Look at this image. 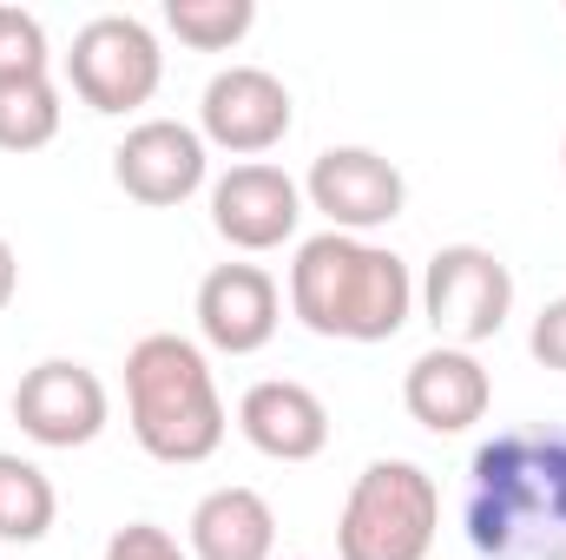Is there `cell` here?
<instances>
[{"label":"cell","mask_w":566,"mask_h":560,"mask_svg":"<svg viewBox=\"0 0 566 560\" xmlns=\"http://www.w3.org/2000/svg\"><path fill=\"white\" fill-rule=\"evenodd\" d=\"M461 528L481 560H566V422L501 428L474 448Z\"/></svg>","instance_id":"obj_1"},{"label":"cell","mask_w":566,"mask_h":560,"mask_svg":"<svg viewBox=\"0 0 566 560\" xmlns=\"http://www.w3.org/2000/svg\"><path fill=\"white\" fill-rule=\"evenodd\" d=\"M290 317L329 343H389L416 317V271L376 238L316 231L290 265Z\"/></svg>","instance_id":"obj_2"},{"label":"cell","mask_w":566,"mask_h":560,"mask_svg":"<svg viewBox=\"0 0 566 560\" xmlns=\"http://www.w3.org/2000/svg\"><path fill=\"white\" fill-rule=\"evenodd\" d=\"M126 422L151 462L165 468H198L224 448V396L205 363V350L178 330H151L126 356Z\"/></svg>","instance_id":"obj_3"},{"label":"cell","mask_w":566,"mask_h":560,"mask_svg":"<svg viewBox=\"0 0 566 560\" xmlns=\"http://www.w3.org/2000/svg\"><path fill=\"white\" fill-rule=\"evenodd\" d=\"M441 528V488L434 475L382 455L349 481V501L336 515V560H428Z\"/></svg>","instance_id":"obj_4"},{"label":"cell","mask_w":566,"mask_h":560,"mask_svg":"<svg viewBox=\"0 0 566 560\" xmlns=\"http://www.w3.org/2000/svg\"><path fill=\"white\" fill-rule=\"evenodd\" d=\"M416 303H422V323L434 330V343L474 350V343L507 330V317H514V271L488 245H441L428 258L422 283H416Z\"/></svg>","instance_id":"obj_5"},{"label":"cell","mask_w":566,"mask_h":560,"mask_svg":"<svg viewBox=\"0 0 566 560\" xmlns=\"http://www.w3.org/2000/svg\"><path fill=\"white\" fill-rule=\"evenodd\" d=\"M66 80H73L80 106H93V113H106V120L139 113V106H151V93H158V80H165L158 33L145 27L139 13H93V20L73 33Z\"/></svg>","instance_id":"obj_6"},{"label":"cell","mask_w":566,"mask_h":560,"mask_svg":"<svg viewBox=\"0 0 566 560\" xmlns=\"http://www.w3.org/2000/svg\"><path fill=\"white\" fill-rule=\"evenodd\" d=\"M303 205L323 211L329 231H343V238H376L382 225H396L409 211V178L376 145H329L310 158Z\"/></svg>","instance_id":"obj_7"},{"label":"cell","mask_w":566,"mask_h":560,"mask_svg":"<svg viewBox=\"0 0 566 560\" xmlns=\"http://www.w3.org/2000/svg\"><path fill=\"white\" fill-rule=\"evenodd\" d=\"M13 422L40 448H86L106 435L113 396H106L99 370H86L73 356H46L13 383Z\"/></svg>","instance_id":"obj_8"},{"label":"cell","mask_w":566,"mask_h":560,"mask_svg":"<svg viewBox=\"0 0 566 560\" xmlns=\"http://www.w3.org/2000/svg\"><path fill=\"white\" fill-rule=\"evenodd\" d=\"M303 225V185L271 165V158H244L231 165L224 178H211V231L244 251V258H264L283 251Z\"/></svg>","instance_id":"obj_9"},{"label":"cell","mask_w":566,"mask_h":560,"mask_svg":"<svg viewBox=\"0 0 566 560\" xmlns=\"http://www.w3.org/2000/svg\"><path fill=\"white\" fill-rule=\"evenodd\" d=\"M296 126V106H290V86L264 66H224L211 73L205 100H198V139L231 152V158H264L277 152Z\"/></svg>","instance_id":"obj_10"},{"label":"cell","mask_w":566,"mask_h":560,"mask_svg":"<svg viewBox=\"0 0 566 560\" xmlns=\"http://www.w3.org/2000/svg\"><path fill=\"white\" fill-rule=\"evenodd\" d=\"M205 172H211V145L198 139V126H185V120H139L126 139L113 145V178L145 211L185 205L191 191H205Z\"/></svg>","instance_id":"obj_11"},{"label":"cell","mask_w":566,"mask_h":560,"mask_svg":"<svg viewBox=\"0 0 566 560\" xmlns=\"http://www.w3.org/2000/svg\"><path fill=\"white\" fill-rule=\"evenodd\" d=\"M283 323V290L264 265H218L198 283V336L218 356H258Z\"/></svg>","instance_id":"obj_12"},{"label":"cell","mask_w":566,"mask_h":560,"mask_svg":"<svg viewBox=\"0 0 566 560\" xmlns=\"http://www.w3.org/2000/svg\"><path fill=\"white\" fill-rule=\"evenodd\" d=\"M488 403H494V376L474 350L434 343L402 376V409L422 422L428 435H468L474 422H488Z\"/></svg>","instance_id":"obj_13"},{"label":"cell","mask_w":566,"mask_h":560,"mask_svg":"<svg viewBox=\"0 0 566 560\" xmlns=\"http://www.w3.org/2000/svg\"><path fill=\"white\" fill-rule=\"evenodd\" d=\"M238 435L271 455V462H316L329 448V409L310 383H290V376H271V383H251L244 403H238Z\"/></svg>","instance_id":"obj_14"},{"label":"cell","mask_w":566,"mask_h":560,"mask_svg":"<svg viewBox=\"0 0 566 560\" xmlns=\"http://www.w3.org/2000/svg\"><path fill=\"white\" fill-rule=\"evenodd\" d=\"M185 554L191 560H277V515L258 488L231 481L211 488L191 521H185Z\"/></svg>","instance_id":"obj_15"},{"label":"cell","mask_w":566,"mask_h":560,"mask_svg":"<svg viewBox=\"0 0 566 560\" xmlns=\"http://www.w3.org/2000/svg\"><path fill=\"white\" fill-rule=\"evenodd\" d=\"M53 521H60V495H53L46 468L0 448V541L33 548L53 535Z\"/></svg>","instance_id":"obj_16"},{"label":"cell","mask_w":566,"mask_h":560,"mask_svg":"<svg viewBox=\"0 0 566 560\" xmlns=\"http://www.w3.org/2000/svg\"><path fill=\"white\" fill-rule=\"evenodd\" d=\"M60 86L53 73L40 80H0V152H40L60 139Z\"/></svg>","instance_id":"obj_17"},{"label":"cell","mask_w":566,"mask_h":560,"mask_svg":"<svg viewBox=\"0 0 566 560\" xmlns=\"http://www.w3.org/2000/svg\"><path fill=\"white\" fill-rule=\"evenodd\" d=\"M165 27L191 53H231L258 27V7L251 0H165Z\"/></svg>","instance_id":"obj_18"},{"label":"cell","mask_w":566,"mask_h":560,"mask_svg":"<svg viewBox=\"0 0 566 560\" xmlns=\"http://www.w3.org/2000/svg\"><path fill=\"white\" fill-rule=\"evenodd\" d=\"M53 66L46 27L27 7H0V80H40Z\"/></svg>","instance_id":"obj_19"},{"label":"cell","mask_w":566,"mask_h":560,"mask_svg":"<svg viewBox=\"0 0 566 560\" xmlns=\"http://www.w3.org/2000/svg\"><path fill=\"white\" fill-rule=\"evenodd\" d=\"M99 560H191V554L178 548L171 528H158V521H126V528H113V541H106Z\"/></svg>","instance_id":"obj_20"},{"label":"cell","mask_w":566,"mask_h":560,"mask_svg":"<svg viewBox=\"0 0 566 560\" xmlns=\"http://www.w3.org/2000/svg\"><path fill=\"white\" fill-rule=\"evenodd\" d=\"M527 350H534V363H541V370H560V376H566V297H554V303L534 317Z\"/></svg>","instance_id":"obj_21"},{"label":"cell","mask_w":566,"mask_h":560,"mask_svg":"<svg viewBox=\"0 0 566 560\" xmlns=\"http://www.w3.org/2000/svg\"><path fill=\"white\" fill-rule=\"evenodd\" d=\"M13 290H20V258H13V245L0 238V310L13 303Z\"/></svg>","instance_id":"obj_22"},{"label":"cell","mask_w":566,"mask_h":560,"mask_svg":"<svg viewBox=\"0 0 566 560\" xmlns=\"http://www.w3.org/2000/svg\"><path fill=\"white\" fill-rule=\"evenodd\" d=\"M560 165H566V145H560Z\"/></svg>","instance_id":"obj_23"}]
</instances>
